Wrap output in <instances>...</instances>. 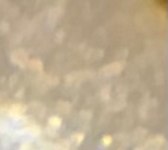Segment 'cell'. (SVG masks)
<instances>
[{
    "mask_svg": "<svg viewBox=\"0 0 168 150\" xmlns=\"http://www.w3.org/2000/svg\"><path fill=\"white\" fill-rule=\"evenodd\" d=\"M11 60L16 65H19L21 68H25L29 62V55L24 49H16L12 53Z\"/></svg>",
    "mask_w": 168,
    "mask_h": 150,
    "instance_id": "obj_1",
    "label": "cell"
},
{
    "mask_svg": "<svg viewBox=\"0 0 168 150\" xmlns=\"http://www.w3.org/2000/svg\"><path fill=\"white\" fill-rule=\"evenodd\" d=\"M123 67L120 62H113L110 63L107 65H105L104 68H101V75L104 76H114V75H119L121 71H122Z\"/></svg>",
    "mask_w": 168,
    "mask_h": 150,
    "instance_id": "obj_2",
    "label": "cell"
},
{
    "mask_svg": "<svg viewBox=\"0 0 168 150\" xmlns=\"http://www.w3.org/2000/svg\"><path fill=\"white\" fill-rule=\"evenodd\" d=\"M27 111V106L25 104H22V103H14L9 108V115L11 117L18 119V118H21L24 113Z\"/></svg>",
    "mask_w": 168,
    "mask_h": 150,
    "instance_id": "obj_3",
    "label": "cell"
},
{
    "mask_svg": "<svg viewBox=\"0 0 168 150\" xmlns=\"http://www.w3.org/2000/svg\"><path fill=\"white\" fill-rule=\"evenodd\" d=\"M49 125L50 127H52L53 130H59L62 126V118L59 116H51L49 118Z\"/></svg>",
    "mask_w": 168,
    "mask_h": 150,
    "instance_id": "obj_4",
    "label": "cell"
},
{
    "mask_svg": "<svg viewBox=\"0 0 168 150\" xmlns=\"http://www.w3.org/2000/svg\"><path fill=\"white\" fill-rule=\"evenodd\" d=\"M28 67L35 71H43V68H44V64L43 62L39 60V58H31L29 60L28 62Z\"/></svg>",
    "mask_w": 168,
    "mask_h": 150,
    "instance_id": "obj_5",
    "label": "cell"
},
{
    "mask_svg": "<svg viewBox=\"0 0 168 150\" xmlns=\"http://www.w3.org/2000/svg\"><path fill=\"white\" fill-rule=\"evenodd\" d=\"M84 138H85V134L82 133V132H77V133H75V134L72 135V140L74 141L76 146H81V143L83 142Z\"/></svg>",
    "mask_w": 168,
    "mask_h": 150,
    "instance_id": "obj_6",
    "label": "cell"
},
{
    "mask_svg": "<svg viewBox=\"0 0 168 150\" xmlns=\"http://www.w3.org/2000/svg\"><path fill=\"white\" fill-rule=\"evenodd\" d=\"M112 142H113V138H112V135H110V134H105V135L101 138V144H103L104 147L111 146Z\"/></svg>",
    "mask_w": 168,
    "mask_h": 150,
    "instance_id": "obj_7",
    "label": "cell"
},
{
    "mask_svg": "<svg viewBox=\"0 0 168 150\" xmlns=\"http://www.w3.org/2000/svg\"><path fill=\"white\" fill-rule=\"evenodd\" d=\"M25 132H28V134H31V135H39L40 134V128L38 127L37 125H32V126H30V127H27Z\"/></svg>",
    "mask_w": 168,
    "mask_h": 150,
    "instance_id": "obj_8",
    "label": "cell"
},
{
    "mask_svg": "<svg viewBox=\"0 0 168 150\" xmlns=\"http://www.w3.org/2000/svg\"><path fill=\"white\" fill-rule=\"evenodd\" d=\"M110 93H111V87H110V86H105V87L101 90V99L105 100V101L110 100V96H111Z\"/></svg>",
    "mask_w": 168,
    "mask_h": 150,
    "instance_id": "obj_9",
    "label": "cell"
},
{
    "mask_svg": "<svg viewBox=\"0 0 168 150\" xmlns=\"http://www.w3.org/2000/svg\"><path fill=\"white\" fill-rule=\"evenodd\" d=\"M8 29H9V24H8L6 21L1 22V24H0V30H1V31H4V32H7V31H8Z\"/></svg>",
    "mask_w": 168,
    "mask_h": 150,
    "instance_id": "obj_10",
    "label": "cell"
},
{
    "mask_svg": "<svg viewBox=\"0 0 168 150\" xmlns=\"http://www.w3.org/2000/svg\"><path fill=\"white\" fill-rule=\"evenodd\" d=\"M62 37H63V32L60 30V31L56 33V42H61V40H62Z\"/></svg>",
    "mask_w": 168,
    "mask_h": 150,
    "instance_id": "obj_11",
    "label": "cell"
}]
</instances>
